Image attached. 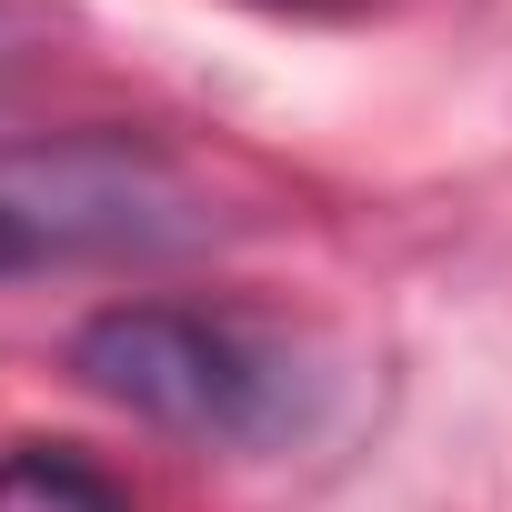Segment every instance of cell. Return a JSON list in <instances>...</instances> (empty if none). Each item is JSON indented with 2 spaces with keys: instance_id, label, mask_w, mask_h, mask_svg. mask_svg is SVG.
<instances>
[{
  "instance_id": "4",
  "label": "cell",
  "mask_w": 512,
  "mask_h": 512,
  "mask_svg": "<svg viewBox=\"0 0 512 512\" xmlns=\"http://www.w3.org/2000/svg\"><path fill=\"white\" fill-rule=\"evenodd\" d=\"M0 71H11V21H0Z\"/></svg>"
},
{
  "instance_id": "1",
  "label": "cell",
  "mask_w": 512,
  "mask_h": 512,
  "mask_svg": "<svg viewBox=\"0 0 512 512\" xmlns=\"http://www.w3.org/2000/svg\"><path fill=\"white\" fill-rule=\"evenodd\" d=\"M191 241H211V191L171 141L111 121L0 141V282L151 262V251H191Z\"/></svg>"
},
{
  "instance_id": "3",
  "label": "cell",
  "mask_w": 512,
  "mask_h": 512,
  "mask_svg": "<svg viewBox=\"0 0 512 512\" xmlns=\"http://www.w3.org/2000/svg\"><path fill=\"white\" fill-rule=\"evenodd\" d=\"M0 512H131V492L71 442H11L0 452Z\"/></svg>"
},
{
  "instance_id": "2",
  "label": "cell",
  "mask_w": 512,
  "mask_h": 512,
  "mask_svg": "<svg viewBox=\"0 0 512 512\" xmlns=\"http://www.w3.org/2000/svg\"><path fill=\"white\" fill-rule=\"evenodd\" d=\"M71 372L81 392H101L111 412L181 432V442H262L292 412V362L241 332L221 312L191 302H111L71 332Z\"/></svg>"
}]
</instances>
